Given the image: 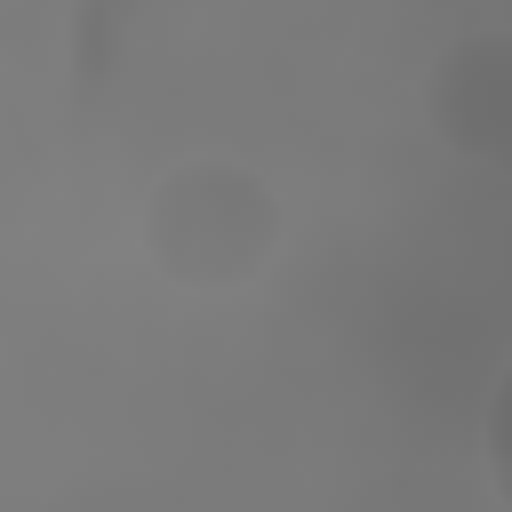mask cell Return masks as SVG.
<instances>
[{"label": "cell", "instance_id": "6da1fadb", "mask_svg": "<svg viewBox=\"0 0 512 512\" xmlns=\"http://www.w3.org/2000/svg\"><path fill=\"white\" fill-rule=\"evenodd\" d=\"M280 232H288V216H280L272 176L232 152H192V160L160 168L136 208L144 264L192 296H232V288L264 280L280 256Z\"/></svg>", "mask_w": 512, "mask_h": 512}, {"label": "cell", "instance_id": "7a4b0ae2", "mask_svg": "<svg viewBox=\"0 0 512 512\" xmlns=\"http://www.w3.org/2000/svg\"><path fill=\"white\" fill-rule=\"evenodd\" d=\"M424 120L448 152L512 176V32H456L424 72Z\"/></svg>", "mask_w": 512, "mask_h": 512}, {"label": "cell", "instance_id": "3957f363", "mask_svg": "<svg viewBox=\"0 0 512 512\" xmlns=\"http://www.w3.org/2000/svg\"><path fill=\"white\" fill-rule=\"evenodd\" d=\"M480 448H488V480H496V496L512 504V360H504V376H496V392H488Z\"/></svg>", "mask_w": 512, "mask_h": 512}]
</instances>
